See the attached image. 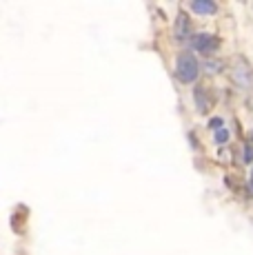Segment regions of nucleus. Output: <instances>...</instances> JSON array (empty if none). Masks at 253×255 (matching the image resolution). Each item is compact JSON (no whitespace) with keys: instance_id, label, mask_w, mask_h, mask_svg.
Instances as JSON below:
<instances>
[{"instance_id":"nucleus-1","label":"nucleus","mask_w":253,"mask_h":255,"mask_svg":"<svg viewBox=\"0 0 253 255\" xmlns=\"http://www.w3.org/2000/svg\"><path fill=\"white\" fill-rule=\"evenodd\" d=\"M176 76L184 85L196 82L198 76H200V62L196 60V56H191V53H187V51L180 53L176 58Z\"/></svg>"},{"instance_id":"nucleus-2","label":"nucleus","mask_w":253,"mask_h":255,"mask_svg":"<svg viewBox=\"0 0 253 255\" xmlns=\"http://www.w3.org/2000/svg\"><path fill=\"white\" fill-rule=\"evenodd\" d=\"M191 47L202 56H213L218 51V47H220V40L216 36H211V33H196L191 40Z\"/></svg>"},{"instance_id":"nucleus-3","label":"nucleus","mask_w":253,"mask_h":255,"mask_svg":"<svg viewBox=\"0 0 253 255\" xmlns=\"http://www.w3.org/2000/svg\"><path fill=\"white\" fill-rule=\"evenodd\" d=\"M173 33H176V38L180 42L189 40V36H191V20H189L187 13L180 11L176 16V22H173Z\"/></svg>"},{"instance_id":"nucleus-4","label":"nucleus","mask_w":253,"mask_h":255,"mask_svg":"<svg viewBox=\"0 0 253 255\" xmlns=\"http://www.w3.org/2000/svg\"><path fill=\"white\" fill-rule=\"evenodd\" d=\"M233 78H236V82L240 87H245V89H251V87H253V71H251V67L242 65V69L238 67L236 73H233Z\"/></svg>"},{"instance_id":"nucleus-5","label":"nucleus","mask_w":253,"mask_h":255,"mask_svg":"<svg viewBox=\"0 0 253 255\" xmlns=\"http://www.w3.org/2000/svg\"><path fill=\"white\" fill-rule=\"evenodd\" d=\"M193 98H196L198 111H200V114H207L209 107H211V100H209V96H207V89H204V87H198V89L193 91Z\"/></svg>"},{"instance_id":"nucleus-6","label":"nucleus","mask_w":253,"mask_h":255,"mask_svg":"<svg viewBox=\"0 0 253 255\" xmlns=\"http://www.w3.org/2000/svg\"><path fill=\"white\" fill-rule=\"evenodd\" d=\"M191 9L196 13H216V2H207V0H193Z\"/></svg>"},{"instance_id":"nucleus-7","label":"nucleus","mask_w":253,"mask_h":255,"mask_svg":"<svg viewBox=\"0 0 253 255\" xmlns=\"http://www.w3.org/2000/svg\"><path fill=\"white\" fill-rule=\"evenodd\" d=\"M229 138H231V135H229V131H227V129L216 131V142H218V144H227Z\"/></svg>"},{"instance_id":"nucleus-8","label":"nucleus","mask_w":253,"mask_h":255,"mask_svg":"<svg viewBox=\"0 0 253 255\" xmlns=\"http://www.w3.org/2000/svg\"><path fill=\"white\" fill-rule=\"evenodd\" d=\"M209 129H211V131H220L222 129V118H211V120H209Z\"/></svg>"},{"instance_id":"nucleus-9","label":"nucleus","mask_w":253,"mask_h":255,"mask_svg":"<svg viewBox=\"0 0 253 255\" xmlns=\"http://www.w3.org/2000/svg\"><path fill=\"white\" fill-rule=\"evenodd\" d=\"M242 155H245V162L247 164L253 162V146L251 144H245V153H242Z\"/></svg>"},{"instance_id":"nucleus-10","label":"nucleus","mask_w":253,"mask_h":255,"mask_svg":"<svg viewBox=\"0 0 253 255\" xmlns=\"http://www.w3.org/2000/svg\"><path fill=\"white\" fill-rule=\"evenodd\" d=\"M218 69H222V62H213V60L207 62V71L209 73H218Z\"/></svg>"},{"instance_id":"nucleus-11","label":"nucleus","mask_w":253,"mask_h":255,"mask_svg":"<svg viewBox=\"0 0 253 255\" xmlns=\"http://www.w3.org/2000/svg\"><path fill=\"white\" fill-rule=\"evenodd\" d=\"M249 184H251V189H253V169H251V175H249Z\"/></svg>"},{"instance_id":"nucleus-12","label":"nucleus","mask_w":253,"mask_h":255,"mask_svg":"<svg viewBox=\"0 0 253 255\" xmlns=\"http://www.w3.org/2000/svg\"><path fill=\"white\" fill-rule=\"evenodd\" d=\"M251 140H253V131H251Z\"/></svg>"}]
</instances>
